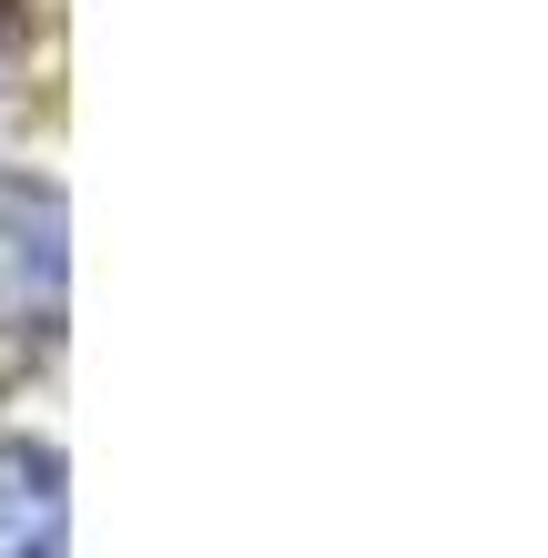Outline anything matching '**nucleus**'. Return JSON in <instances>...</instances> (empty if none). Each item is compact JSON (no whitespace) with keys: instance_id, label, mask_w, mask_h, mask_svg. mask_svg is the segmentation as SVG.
I'll return each instance as SVG.
<instances>
[{"instance_id":"f257e3e1","label":"nucleus","mask_w":548,"mask_h":558,"mask_svg":"<svg viewBox=\"0 0 548 558\" xmlns=\"http://www.w3.org/2000/svg\"><path fill=\"white\" fill-rule=\"evenodd\" d=\"M0 558H72V468L51 437H0Z\"/></svg>"}]
</instances>
